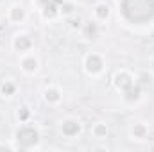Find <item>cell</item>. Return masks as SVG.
Masks as SVG:
<instances>
[{
    "instance_id": "obj_4",
    "label": "cell",
    "mask_w": 154,
    "mask_h": 152,
    "mask_svg": "<svg viewBox=\"0 0 154 152\" xmlns=\"http://www.w3.org/2000/svg\"><path fill=\"white\" fill-rule=\"evenodd\" d=\"M124 91H125V99H127V100H134V99H138V95H140V88L134 86V84L127 86Z\"/></svg>"
},
{
    "instance_id": "obj_1",
    "label": "cell",
    "mask_w": 154,
    "mask_h": 152,
    "mask_svg": "<svg viewBox=\"0 0 154 152\" xmlns=\"http://www.w3.org/2000/svg\"><path fill=\"white\" fill-rule=\"evenodd\" d=\"M122 13L133 23H145L154 18V0H122Z\"/></svg>"
},
{
    "instance_id": "obj_18",
    "label": "cell",
    "mask_w": 154,
    "mask_h": 152,
    "mask_svg": "<svg viewBox=\"0 0 154 152\" xmlns=\"http://www.w3.org/2000/svg\"><path fill=\"white\" fill-rule=\"evenodd\" d=\"M43 2H47V0H43ZM52 2H56V4H59V2H61V0H52Z\"/></svg>"
},
{
    "instance_id": "obj_2",
    "label": "cell",
    "mask_w": 154,
    "mask_h": 152,
    "mask_svg": "<svg viewBox=\"0 0 154 152\" xmlns=\"http://www.w3.org/2000/svg\"><path fill=\"white\" fill-rule=\"evenodd\" d=\"M16 140L22 147H31L38 141V132L32 127H22L16 134Z\"/></svg>"
},
{
    "instance_id": "obj_12",
    "label": "cell",
    "mask_w": 154,
    "mask_h": 152,
    "mask_svg": "<svg viewBox=\"0 0 154 152\" xmlns=\"http://www.w3.org/2000/svg\"><path fill=\"white\" fill-rule=\"evenodd\" d=\"M22 16H23L22 9H14L13 11V20H22Z\"/></svg>"
},
{
    "instance_id": "obj_11",
    "label": "cell",
    "mask_w": 154,
    "mask_h": 152,
    "mask_svg": "<svg viewBox=\"0 0 154 152\" xmlns=\"http://www.w3.org/2000/svg\"><path fill=\"white\" fill-rule=\"evenodd\" d=\"M47 100H57V91L56 90L47 91Z\"/></svg>"
},
{
    "instance_id": "obj_13",
    "label": "cell",
    "mask_w": 154,
    "mask_h": 152,
    "mask_svg": "<svg viewBox=\"0 0 154 152\" xmlns=\"http://www.w3.org/2000/svg\"><path fill=\"white\" fill-rule=\"evenodd\" d=\"M2 91H4V93H13L14 88H13L11 84H4V86H2Z\"/></svg>"
},
{
    "instance_id": "obj_6",
    "label": "cell",
    "mask_w": 154,
    "mask_h": 152,
    "mask_svg": "<svg viewBox=\"0 0 154 152\" xmlns=\"http://www.w3.org/2000/svg\"><path fill=\"white\" fill-rule=\"evenodd\" d=\"M116 84H118L122 90H125L127 86H131V84H133V81H131V77H129V75L120 74V75H116Z\"/></svg>"
},
{
    "instance_id": "obj_5",
    "label": "cell",
    "mask_w": 154,
    "mask_h": 152,
    "mask_svg": "<svg viewBox=\"0 0 154 152\" xmlns=\"http://www.w3.org/2000/svg\"><path fill=\"white\" fill-rule=\"evenodd\" d=\"M77 131H79V125L75 122H65L63 123V132L66 136H74V134H77Z\"/></svg>"
},
{
    "instance_id": "obj_8",
    "label": "cell",
    "mask_w": 154,
    "mask_h": 152,
    "mask_svg": "<svg viewBox=\"0 0 154 152\" xmlns=\"http://www.w3.org/2000/svg\"><path fill=\"white\" fill-rule=\"evenodd\" d=\"M57 13V9H56V2H48L47 5H45V14L47 16H54Z\"/></svg>"
},
{
    "instance_id": "obj_3",
    "label": "cell",
    "mask_w": 154,
    "mask_h": 152,
    "mask_svg": "<svg viewBox=\"0 0 154 152\" xmlns=\"http://www.w3.org/2000/svg\"><path fill=\"white\" fill-rule=\"evenodd\" d=\"M86 66H88L90 72H99V70L102 68V61H100V57H97V56H90L88 61H86Z\"/></svg>"
},
{
    "instance_id": "obj_16",
    "label": "cell",
    "mask_w": 154,
    "mask_h": 152,
    "mask_svg": "<svg viewBox=\"0 0 154 152\" xmlns=\"http://www.w3.org/2000/svg\"><path fill=\"white\" fill-rule=\"evenodd\" d=\"M63 11H65V13H70V11H72V7H70V5H65V7H63Z\"/></svg>"
},
{
    "instance_id": "obj_9",
    "label": "cell",
    "mask_w": 154,
    "mask_h": 152,
    "mask_svg": "<svg viewBox=\"0 0 154 152\" xmlns=\"http://www.w3.org/2000/svg\"><path fill=\"white\" fill-rule=\"evenodd\" d=\"M97 14H99L100 18H106V16H108V7H106V5H99V7H97Z\"/></svg>"
},
{
    "instance_id": "obj_17",
    "label": "cell",
    "mask_w": 154,
    "mask_h": 152,
    "mask_svg": "<svg viewBox=\"0 0 154 152\" xmlns=\"http://www.w3.org/2000/svg\"><path fill=\"white\" fill-rule=\"evenodd\" d=\"M143 132V127H136V134H142Z\"/></svg>"
},
{
    "instance_id": "obj_15",
    "label": "cell",
    "mask_w": 154,
    "mask_h": 152,
    "mask_svg": "<svg viewBox=\"0 0 154 152\" xmlns=\"http://www.w3.org/2000/svg\"><path fill=\"white\" fill-rule=\"evenodd\" d=\"M97 132H99V134H104V132H106V129H104V127H97Z\"/></svg>"
},
{
    "instance_id": "obj_10",
    "label": "cell",
    "mask_w": 154,
    "mask_h": 152,
    "mask_svg": "<svg viewBox=\"0 0 154 152\" xmlns=\"http://www.w3.org/2000/svg\"><path fill=\"white\" fill-rule=\"evenodd\" d=\"M23 66H25L27 70H34V68H36V61H34V59H27V61L23 63Z\"/></svg>"
},
{
    "instance_id": "obj_14",
    "label": "cell",
    "mask_w": 154,
    "mask_h": 152,
    "mask_svg": "<svg viewBox=\"0 0 154 152\" xmlns=\"http://www.w3.org/2000/svg\"><path fill=\"white\" fill-rule=\"evenodd\" d=\"M88 34H91V36H93V34H95V27H91V25H90V27H88Z\"/></svg>"
},
{
    "instance_id": "obj_7",
    "label": "cell",
    "mask_w": 154,
    "mask_h": 152,
    "mask_svg": "<svg viewBox=\"0 0 154 152\" xmlns=\"http://www.w3.org/2000/svg\"><path fill=\"white\" fill-rule=\"evenodd\" d=\"M16 47L20 48V50H23V48H27V47H31V39L25 38V36H22V38L16 39Z\"/></svg>"
}]
</instances>
